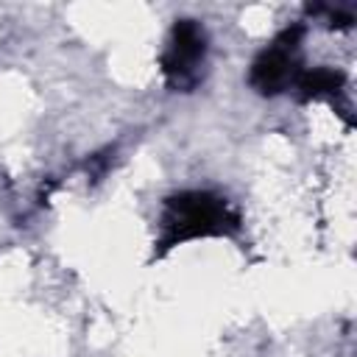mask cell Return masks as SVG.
Listing matches in <instances>:
<instances>
[{
	"label": "cell",
	"instance_id": "obj_1",
	"mask_svg": "<svg viewBox=\"0 0 357 357\" xmlns=\"http://www.w3.org/2000/svg\"><path fill=\"white\" fill-rule=\"evenodd\" d=\"M237 226V218L220 201L209 192H178L165 204L162 212V248H173L192 237H209V234H226Z\"/></svg>",
	"mask_w": 357,
	"mask_h": 357
},
{
	"label": "cell",
	"instance_id": "obj_2",
	"mask_svg": "<svg viewBox=\"0 0 357 357\" xmlns=\"http://www.w3.org/2000/svg\"><path fill=\"white\" fill-rule=\"evenodd\" d=\"M206 53V36L204 28L195 20H181L176 22L167 50L162 56V70L170 81V86L187 89L198 81V67L204 64Z\"/></svg>",
	"mask_w": 357,
	"mask_h": 357
},
{
	"label": "cell",
	"instance_id": "obj_3",
	"mask_svg": "<svg viewBox=\"0 0 357 357\" xmlns=\"http://www.w3.org/2000/svg\"><path fill=\"white\" fill-rule=\"evenodd\" d=\"M301 31H284L271 47H265L254 64H251V86L262 95H276L284 92L290 84L298 81V61H296V42H298Z\"/></svg>",
	"mask_w": 357,
	"mask_h": 357
},
{
	"label": "cell",
	"instance_id": "obj_4",
	"mask_svg": "<svg viewBox=\"0 0 357 357\" xmlns=\"http://www.w3.org/2000/svg\"><path fill=\"white\" fill-rule=\"evenodd\" d=\"M296 86L301 89L304 98H332L340 92L343 86V75L335 73V70H326V67H318V70H310V73H301Z\"/></svg>",
	"mask_w": 357,
	"mask_h": 357
}]
</instances>
